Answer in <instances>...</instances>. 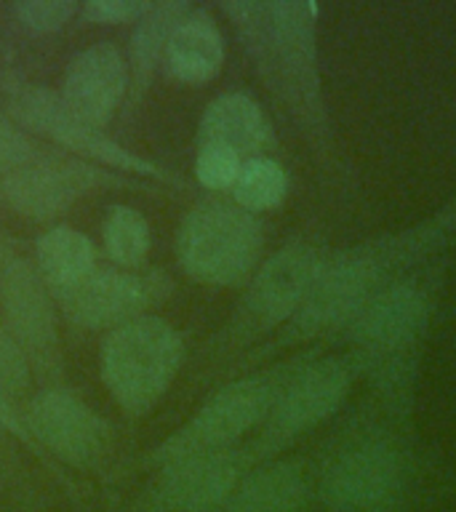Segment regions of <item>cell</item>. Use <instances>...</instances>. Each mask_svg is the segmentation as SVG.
Instances as JSON below:
<instances>
[{
	"label": "cell",
	"instance_id": "21",
	"mask_svg": "<svg viewBox=\"0 0 456 512\" xmlns=\"http://www.w3.org/2000/svg\"><path fill=\"white\" fill-rule=\"evenodd\" d=\"M192 8L187 3L171 0V3H152L147 14L136 22V30L131 35V67H134L136 88H144L150 83L152 70L163 62L166 46L176 24L190 14Z\"/></svg>",
	"mask_w": 456,
	"mask_h": 512
},
{
	"label": "cell",
	"instance_id": "20",
	"mask_svg": "<svg viewBox=\"0 0 456 512\" xmlns=\"http://www.w3.org/2000/svg\"><path fill=\"white\" fill-rule=\"evenodd\" d=\"M38 270L48 286L67 291L96 270V248L83 232L72 227H54L38 240L35 248Z\"/></svg>",
	"mask_w": 456,
	"mask_h": 512
},
{
	"label": "cell",
	"instance_id": "17",
	"mask_svg": "<svg viewBox=\"0 0 456 512\" xmlns=\"http://www.w3.org/2000/svg\"><path fill=\"white\" fill-rule=\"evenodd\" d=\"M224 62V40L216 22L206 11H195L176 24L166 46L163 64L179 83H208L219 75Z\"/></svg>",
	"mask_w": 456,
	"mask_h": 512
},
{
	"label": "cell",
	"instance_id": "12",
	"mask_svg": "<svg viewBox=\"0 0 456 512\" xmlns=\"http://www.w3.org/2000/svg\"><path fill=\"white\" fill-rule=\"evenodd\" d=\"M126 86V56L110 40H99L72 56L59 94L80 120L104 131L118 110L120 99L126 96Z\"/></svg>",
	"mask_w": 456,
	"mask_h": 512
},
{
	"label": "cell",
	"instance_id": "10",
	"mask_svg": "<svg viewBox=\"0 0 456 512\" xmlns=\"http://www.w3.org/2000/svg\"><path fill=\"white\" fill-rule=\"evenodd\" d=\"M24 422L48 451L75 467H91L110 451V424L86 400L59 387L35 395Z\"/></svg>",
	"mask_w": 456,
	"mask_h": 512
},
{
	"label": "cell",
	"instance_id": "14",
	"mask_svg": "<svg viewBox=\"0 0 456 512\" xmlns=\"http://www.w3.org/2000/svg\"><path fill=\"white\" fill-rule=\"evenodd\" d=\"M376 280L374 259L368 256H342L331 264H320L312 278L304 302L299 307L296 326L312 334L331 328L368 304V294Z\"/></svg>",
	"mask_w": 456,
	"mask_h": 512
},
{
	"label": "cell",
	"instance_id": "24",
	"mask_svg": "<svg viewBox=\"0 0 456 512\" xmlns=\"http://www.w3.org/2000/svg\"><path fill=\"white\" fill-rule=\"evenodd\" d=\"M243 158L224 144H200L195 158V176L208 190H232L238 179Z\"/></svg>",
	"mask_w": 456,
	"mask_h": 512
},
{
	"label": "cell",
	"instance_id": "29",
	"mask_svg": "<svg viewBox=\"0 0 456 512\" xmlns=\"http://www.w3.org/2000/svg\"><path fill=\"white\" fill-rule=\"evenodd\" d=\"M0 427L11 432V435H16V438L30 440L27 422H24L22 416H19V411H16V406H14V400H11V395H8L3 387H0Z\"/></svg>",
	"mask_w": 456,
	"mask_h": 512
},
{
	"label": "cell",
	"instance_id": "5",
	"mask_svg": "<svg viewBox=\"0 0 456 512\" xmlns=\"http://www.w3.org/2000/svg\"><path fill=\"white\" fill-rule=\"evenodd\" d=\"M8 104H11V112L19 118L22 126L48 136L51 142L62 144L75 155H80V160H94L99 166L128 171V174L163 176L152 163L110 139L102 128H94L86 120H80L64 104L59 91H51L46 86H30V83L11 86Z\"/></svg>",
	"mask_w": 456,
	"mask_h": 512
},
{
	"label": "cell",
	"instance_id": "1",
	"mask_svg": "<svg viewBox=\"0 0 456 512\" xmlns=\"http://www.w3.org/2000/svg\"><path fill=\"white\" fill-rule=\"evenodd\" d=\"M232 22L243 32L264 78L304 118L320 115L315 75V6L283 3H230Z\"/></svg>",
	"mask_w": 456,
	"mask_h": 512
},
{
	"label": "cell",
	"instance_id": "11",
	"mask_svg": "<svg viewBox=\"0 0 456 512\" xmlns=\"http://www.w3.org/2000/svg\"><path fill=\"white\" fill-rule=\"evenodd\" d=\"M350 390V374L339 360H318L283 384L264 430V446L278 448L334 414Z\"/></svg>",
	"mask_w": 456,
	"mask_h": 512
},
{
	"label": "cell",
	"instance_id": "22",
	"mask_svg": "<svg viewBox=\"0 0 456 512\" xmlns=\"http://www.w3.org/2000/svg\"><path fill=\"white\" fill-rule=\"evenodd\" d=\"M104 251L120 267H139L150 251V224L136 208L112 206L102 227Z\"/></svg>",
	"mask_w": 456,
	"mask_h": 512
},
{
	"label": "cell",
	"instance_id": "19",
	"mask_svg": "<svg viewBox=\"0 0 456 512\" xmlns=\"http://www.w3.org/2000/svg\"><path fill=\"white\" fill-rule=\"evenodd\" d=\"M307 483L294 464H270L240 480L222 512H304Z\"/></svg>",
	"mask_w": 456,
	"mask_h": 512
},
{
	"label": "cell",
	"instance_id": "2",
	"mask_svg": "<svg viewBox=\"0 0 456 512\" xmlns=\"http://www.w3.org/2000/svg\"><path fill=\"white\" fill-rule=\"evenodd\" d=\"M182 360L179 331L152 315L112 328L99 350L104 387L131 416L152 411L179 374Z\"/></svg>",
	"mask_w": 456,
	"mask_h": 512
},
{
	"label": "cell",
	"instance_id": "6",
	"mask_svg": "<svg viewBox=\"0 0 456 512\" xmlns=\"http://www.w3.org/2000/svg\"><path fill=\"white\" fill-rule=\"evenodd\" d=\"M48 283L35 264L0 240V307L3 320L27 358L54 371L59 363V326Z\"/></svg>",
	"mask_w": 456,
	"mask_h": 512
},
{
	"label": "cell",
	"instance_id": "18",
	"mask_svg": "<svg viewBox=\"0 0 456 512\" xmlns=\"http://www.w3.org/2000/svg\"><path fill=\"white\" fill-rule=\"evenodd\" d=\"M200 144H224L240 158H259L270 144V126L254 99L246 94H222L208 104L198 131Z\"/></svg>",
	"mask_w": 456,
	"mask_h": 512
},
{
	"label": "cell",
	"instance_id": "27",
	"mask_svg": "<svg viewBox=\"0 0 456 512\" xmlns=\"http://www.w3.org/2000/svg\"><path fill=\"white\" fill-rule=\"evenodd\" d=\"M38 155V147L22 128L8 118H0V176H8Z\"/></svg>",
	"mask_w": 456,
	"mask_h": 512
},
{
	"label": "cell",
	"instance_id": "26",
	"mask_svg": "<svg viewBox=\"0 0 456 512\" xmlns=\"http://www.w3.org/2000/svg\"><path fill=\"white\" fill-rule=\"evenodd\" d=\"M30 384V358L22 350V344L16 342L6 320L0 318V387L14 395L22 392Z\"/></svg>",
	"mask_w": 456,
	"mask_h": 512
},
{
	"label": "cell",
	"instance_id": "15",
	"mask_svg": "<svg viewBox=\"0 0 456 512\" xmlns=\"http://www.w3.org/2000/svg\"><path fill=\"white\" fill-rule=\"evenodd\" d=\"M320 262L307 246H288L264 264L246 296V320L256 331L278 326L304 302Z\"/></svg>",
	"mask_w": 456,
	"mask_h": 512
},
{
	"label": "cell",
	"instance_id": "25",
	"mask_svg": "<svg viewBox=\"0 0 456 512\" xmlns=\"http://www.w3.org/2000/svg\"><path fill=\"white\" fill-rule=\"evenodd\" d=\"M78 11L75 0H22L14 6L16 19L35 32L62 30Z\"/></svg>",
	"mask_w": 456,
	"mask_h": 512
},
{
	"label": "cell",
	"instance_id": "16",
	"mask_svg": "<svg viewBox=\"0 0 456 512\" xmlns=\"http://www.w3.org/2000/svg\"><path fill=\"white\" fill-rule=\"evenodd\" d=\"M424 299L408 286L376 294L358 320V342L371 352H395L411 344L424 326Z\"/></svg>",
	"mask_w": 456,
	"mask_h": 512
},
{
	"label": "cell",
	"instance_id": "9",
	"mask_svg": "<svg viewBox=\"0 0 456 512\" xmlns=\"http://www.w3.org/2000/svg\"><path fill=\"white\" fill-rule=\"evenodd\" d=\"M168 283L158 272L99 270L59 291L64 315L83 328H120L136 318H144L147 307L160 302Z\"/></svg>",
	"mask_w": 456,
	"mask_h": 512
},
{
	"label": "cell",
	"instance_id": "23",
	"mask_svg": "<svg viewBox=\"0 0 456 512\" xmlns=\"http://www.w3.org/2000/svg\"><path fill=\"white\" fill-rule=\"evenodd\" d=\"M286 171L270 158H248L243 160L238 179L232 184L235 206L243 211H267L275 208L286 198Z\"/></svg>",
	"mask_w": 456,
	"mask_h": 512
},
{
	"label": "cell",
	"instance_id": "28",
	"mask_svg": "<svg viewBox=\"0 0 456 512\" xmlns=\"http://www.w3.org/2000/svg\"><path fill=\"white\" fill-rule=\"evenodd\" d=\"M150 8V0H91L83 6V16L94 24H123L139 22Z\"/></svg>",
	"mask_w": 456,
	"mask_h": 512
},
{
	"label": "cell",
	"instance_id": "13",
	"mask_svg": "<svg viewBox=\"0 0 456 512\" xmlns=\"http://www.w3.org/2000/svg\"><path fill=\"white\" fill-rule=\"evenodd\" d=\"M240 470L243 462L235 451H211L168 462L155 486V504L171 512L222 510L238 488Z\"/></svg>",
	"mask_w": 456,
	"mask_h": 512
},
{
	"label": "cell",
	"instance_id": "7",
	"mask_svg": "<svg viewBox=\"0 0 456 512\" xmlns=\"http://www.w3.org/2000/svg\"><path fill=\"white\" fill-rule=\"evenodd\" d=\"M118 179L112 171L86 163V160L62 158V155H35L0 182V198L8 206L32 219H51L64 214L78 198L96 187H115Z\"/></svg>",
	"mask_w": 456,
	"mask_h": 512
},
{
	"label": "cell",
	"instance_id": "8",
	"mask_svg": "<svg viewBox=\"0 0 456 512\" xmlns=\"http://www.w3.org/2000/svg\"><path fill=\"white\" fill-rule=\"evenodd\" d=\"M406 486V467L387 443L347 448L323 475V502L334 512H390Z\"/></svg>",
	"mask_w": 456,
	"mask_h": 512
},
{
	"label": "cell",
	"instance_id": "4",
	"mask_svg": "<svg viewBox=\"0 0 456 512\" xmlns=\"http://www.w3.org/2000/svg\"><path fill=\"white\" fill-rule=\"evenodd\" d=\"M283 384L275 374H259L227 384L219 390L182 430L160 446L158 459L163 464L184 456L230 451L238 438H243L254 424L270 416Z\"/></svg>",
	"mask_w": 456,
	"mask_h": 512
},
{
	"label": "cell",
	"instance_id": "3",
	"mask_svg": "<svg viewBox=\"0 0 456 512\" xmlns=\"http://www.w3.org/2000/svg\"><path fill=\"white\" fill-rule=\"evenodd\" d=\"M262 243V224L248 211L224 200H206L184 216L176 251L190 278L232 286L251 272Z\"/></svg>",
	"mask_w": 456,
	"mask_h": 512
}]
</instances>
